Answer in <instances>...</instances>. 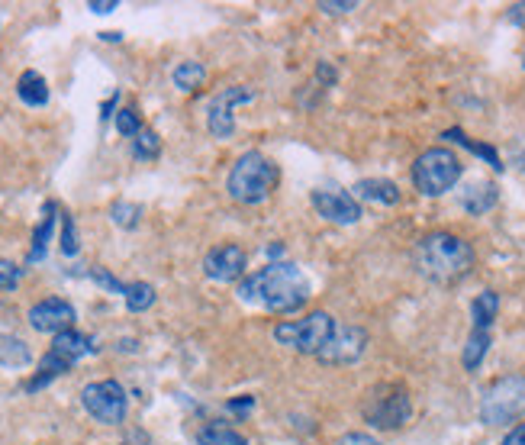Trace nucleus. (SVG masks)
Returning a JSON list of instances; mask_svg holds the SVG:
<instances>
[{"instance_id": "f257e3e1", "label": "nucleus", "mask_w": 525, "mask_h": 445, "mask_svg": "<svg viewBox=\"0 0 525 445\" xmlns=\"http://www.w3.org/2000/svg\"><path fill=\"white\" fill-rule=\"evenodd\" d=\"M239 297L245 304H258L271 313H294L310 297V281L290 262H271L239 284Z\"/></svg>"}, {"instance_id": "f03ea898", "label": "nucleus", "mask_w": 525, "mask_h": 445, "mask_svg": "<svg viewBox=\"0 0 525 445\" xmlns=\"http://www.w3.org/2000/svg\"><path fill=\"white\" fill-rule=\"evenodd\" d=\"M416 268L426 281L451 287L471 275L474 249L471 242H464L455 233H429L422 236L416 246Z\"/></svg>"}, {"instance_id": "7ed1b4c3", "label": "nucleus", "mask_w": 525, "mask_h": 445, "mask_svg": "<svg viewBox=\"0 0 525 445\" xmlns=\"http://www.w3.org/2000/svg\"><path fill=\"white\" fill-rule=\"evenodd\" d=\"M277 188V165L261 152H245L236 159V165L229 168L226 191L232 200H239L245 207L265 204L271 191Z\"/></svg>"}, {"instance_id": "20e7f679", "label": "nucleus", "mask_w": 525, "mask_h": 445, "mask_svg": "<svg viewBox=\"0 0 525 445\" xmlns=\"http://www.w3.org/2000/svg\"><path fill=\"white\" fill-rule=\"evenodd\" d=\"M525 416V375H503L480 397V420L487 426H506Z\"/></svg>"}, {"instance_id": "39448f33", "label": "nucleus", "mask_w": 525, "mask_h": 445, "mask_svg": "<svg viewBox=\"0 0 525 445\" xmlns=\"http://www.w3.org/2000/svg\"><path fill=\"white\" fill-rule=\"evenodd\" d=\"M461 178V159L451 149H426L413 162V184L419 194L426 197H442L445 191H451Z\"/></svg>"}, {"instance_id": "423d86ee", "label": "nucleus", "mask_w": 525, "mask_h": 445, "mask_svg": "<svg viewBox=\"0 0 525 445\" xmlns=\"http://www.w3.org/2000/svg\"><path fill=\"white\" fill-rule=\"evenodd\" d=\"M332 333H335V320L323 310H316L303 320H287L274 326V339L300 355H319L332 339Z\"/></svg>"}, {"instance_id": "0eeeda50", "label": "nucleus", "mask_w": 525, "mask_h": 445, "mask_svg": "<svg viewBox=\"0 0 525 445\" xmlns=\"http://www.w3.org/2000/svg\"><path fill=\"white\" fill-rule=\"evenodd\" d=\"M410 413H413V404L403 384H381L364 400V420L377 429H400L410 420Z\"/></svg>"}, {"instance_id": "6e6552de", "label": "nucleus", "mask_w": 525, "mask_h": 445, "mask_svg": "<svg viewBox=\"0 0 525 445\" xmlns=\"http://www.w3.org/2000/svg\"><path fill=\"white\" fill-rule=\"evenodd\" d=\"M81 404L87 410V416H94L97 423L104 426H120L126 420L129 400L120 381H94L81 391Z\"/></svg>"}, {"instance_id": "1a4fd4ad", "label": "nucleus", "mask_w": 525, "mask_h": 445, "mask_svg": "<svg viewBox=\"0 0 525 445\" xmlns=\"http://www.w3.org/2000/svg\"><path fill=\"white\" fill-rule=\"evenodd\" d=\"M252 97H255V91L245 88V84H232V88H223L220 94H216L210 100V107H207V129H210V136L229 139L232 133H236V117H232V107H236V104H249Z\"/></svg>"}, {"instance_id": "9d476101", "label": "nucleus", "mask_w": 525, "mask_h": 445, "mask_svg": "<svg viewBox=\"0 0 525 445\" xmlns=\"http://www.w3.org/2000/svg\"><path fill=\"white\" fill-rule=\"evenodd\" d=\"M364 349H368V333H364L361 326H335L332 339L326 342V349L316 358L323 365L339 368V365H355L364 355Z\"/></svg>"}, {"instance_id": "9b49d317", "label": "nucleus", "mask_w": 525, "mask_h": 445, "mask_svg": "<svg viewBox=\"0 0 525 445\" xmlns=\"http://www.w3.org/2000/svg\"><path fill=\"white\" fill-rule=\"evenodd\" d=\"M245 271H249V255H245L236 242H223V246L210 249L207 258H203V275L216 284L239 281Z\"/></svg>"}, {"instance_id": "f8f14e48", "label": "nucleus", "mask_w": 525, "mask_h": 445, "mask_svg": "<svg viewBox=\"0 0 525 445\" xmlns=\"http://www.w3.org/2000/svg\"><path fill=\"white\" fill-rule=\"evenodd\" d=\"M310 200H313V207H316L319 217L329 220V223L352 226V223L361 220V204L352 194H345L339 188H319V191H313Z\"/></svg>"}, {"instance_id": "ddd939ff", "label": "nucleus", "mask_w": 525, "mask_h": 445, "mask_svg": "<svg viewBox=\"0 0 525 445\" xmlns=\"http://www.w3.org/2000/svg\"><path fill=\"white\" fill-rule=\"evenodd\" d=\"M29 326L36 329V333H65V329L75 326V307L68 304L62 297H46L39 300V304L29 307Z\"/></svg>"}, {"instance_id": "4468645a", "label": "nucleus", "mask_w": 525, "mask_h": 445, "mask_svg": "<svg viewBox=\"0 0 525 445\" xmlns=\"http://www.w3.org/2000/svg\"><path fill=\"white\" fill-rule=\"evenodd\" d=\"M49 349H52L55 355H62L65 362L75 365L78 358H84V355L94 352V339L84 336V333H78V329H65V333H58V336L52 339Z\"/></svg>"}, {"instance_id": "2eb2a0df", "label": "nucleus", "mask_w": 525, "mask_h": 445, "mask_svg": "<svg viewBox=\"0 0 525 445\" xmlns=\"http://www.w3.org/2000/svg\"><path fill=\"white\" fill-rule=\"evenodd\" d=\"M355 197L371 200V204L393 207V204H400V188L387 178H364V181L355 184Z\"/></svg>"}, {"instance_id": "dca6fc26", "label": "nucleus", "mask_w": 525, "mask_h": 445, "mask_svg": "<svg viewBox=\"0 0 525 445\" xmlns=\"http://www.w3.org/2000/svg\"><path fill=\"white\" fill-rule=\"evenodd\" d=\"M17 97L23 100L26 107H46L49 104V84L39 71H23L20 81H17Z\"/></svg>"}, {"instance_id": "f3484780", "label": "nucleus", "mask_w": 525, "mask_h": 445, "mask_svg": "<svg viewBox=\"0 0 525 445\" xmlns=\"http://www.w3.org/2000/svg\"><path fill=\"white\" fill-rule=\"evenodd\" d=\"M52 229H55V204L49 200V204L42 207V220H39L36 233H33V249H29V255H26V262H29V265H33V262H42V258H46L49 239H52Z\"/></svg>"}, {"instance_id": "a211bd4d", "label": "nucleus", "mask_w": 525, "mask_h": 445, "mask_svg": "<svg viewBox=\"0 0 525 445\" xmlns=\"http://www.w3.org/2000/svg\"><path fill=\"white\" fill-rule=\"evenodd\" d=\"M33 362V352L20 339V336H10V333H0V365L4 368H26Z\"/></svg>"}, {"instance_id": "6ab92c4d", "label": "nucleus", "mask_w": 525, "mask_h": 445, "mask_svg": "<svg viewBox=\"0 0 525 445\" xmlns=\"http://www.w3.org/2000/svg\"><path fill=\"white\" fill-rule=\"evenodd\" d=\"M497 197H500V191H497V184H490V181H480V184H474V188L464 194V210L468 213H474V217H480V213H487V210H493L497 207Z\"/></svg>"}, {"instance_id": "aec40b11", "label": "nucleus", "mask_w": 525, "mask_h": 445, "mask_svg": "<svg viewBox=\"0 0 525 445\" xmlns=\"http://www.w3.org/2000/svg\"><path fill=\"white\" fill-rule=\"evenodd\" d=\"M197 445H249L242 433H236L232 426L223 423H207L197 429Z\"/></svg>"}, {"instance_id": "412c9836", "label": "nucleus", "mask_w": 525, "mask_h": 445, "mask_svg": "<svg viewBox=\"0 0 525 445\" xmlns=\"http://www.w3.org/2000/svg\"><path fill=\"white\" fill-rule=\"evenodd\" d=\"M490 349V329H471L468 342H464V352H461V362L468 371H477L480 362H484V355Z\"/></svg>"}, {"instance_id": "4be33fe9", "label": "nucleus", "mask_w": 525, "mask_h": 445, "mask_svg": "<svg viewBox=\"0 0 525 445\" xmlns=\"http://www.w3.org/2000/svg\"><path fill=\"white\" fill-rule=\"evenodd\" d=\"M497 310H500V297L497 291H484L474 304H471V317H474V329H490L493 320H497Z\"/></svg>"}, {"instance_id": "5701e85b", "label": "nucleus", "mask_w": 525, "mask_h": 445, "mask_svg": "<svg viewBox=\"0 0 525 445\" xmlns=\"http://www.w3.org/2000/svg\"><path fill=\"white\" fill-rule=\"evenodd\" d=\"M171 81L178 91H197L200 84L207 81V68H203L200 62H181L171 71Z\"/></svg>"}, {"instance_id": "b1692460", "label": "nucleus", "mask_w": 525, "mask_h": 445, "mask_svg": "<svg viewBox=\"0 0 525 445\" xmlns=\"http://www.w3.org/2000/svg\"><path fill=\"white\" fill-rule=\"evenodd\" d=\"M123 300H126L129 313H142V310H149L155 304V287L145 284V281H133V284H126Z\"/></svg>"}, {"instance_id": "393cba45", "label": "nucleus", "mask_w": 525, "mask_h": 445, "mask_svg": "<svg viewBox=\"0 0 525 445\" xmlns=\"http://www.w3.org/2000/svg\"><path fill=\"white\" fill-rule=\"evenodd\" d=\"M139 217H142V207L133 204V200H116V204L110 207V220L123 229H136Z\"/></svg>"}, {"instance_id": "a878e982", "label": "nucleus", "mask_w": 525, "mask_h": 445, "mask_svg": "<svg viewBox=\"0 0 525 445\" xmlns=\"http://www.w3.org/2000/svg\"><path fill=\"white\" fill-rule=\"evenodd\" d=\"M158 152H162V139H158V133L155 129H142L133 142V155L142 162H152V159H158Z\"/></svg>"}, {"instance_id": "bb28decb", "label": "nucleus", "mask_w": 525, "mask_h": 445, "mask_svg": "<svg viewBox=\"0 0 525 445\" xmlns=\"http://www.w3.org/2000/svg\"><path fill=\"white\" fill-rule=\"evenodd\" d=\"M445 139H455V142H461L464 149H471L474 155H484V159H487L493 168H497V171H503V162H500L497 149H490V146H477V142H474V139H468V136H464L461 129H448V133H445Z\"/></svg>"}, {"instance_id": "cd10ccee", "label": "nucleus", "mask_w": 525, "mask_h": 445, "mask_svg": "<svg viewBox=\"0 0 525 445\" xmlns=\"http://www.w3.org/2000/svg\"><path fill=\"white\" fill-rule=\"evenodd\" d=\"M116 133L120 136H139L142 133V120H139V113L133 107H123L120 113H116Z\"/></svg>"}, {"instance_id": "c85d7f7f", "label": "nucleus", "mask_w": 525, "mask_h": 445, "mask_svg": "<svg viewBox=\"0 0 525 445\" xmlns=\"http://www.w3.org/2000/svg\"><path fill=\"white\" fill-rule=\"evenodd\" d=\"M62 255H78V229L71 213H62Z\"/></svg>"}, {"instance_id": "c756f323", "label": "nucleus", "mask_w": 525, "mask_h": 445, "mask_svg": "<svg viewBox=\"0 0 525 445\" xmlns=\"http://www.w3.org/2000/svg\"><path fill=\"white\" fill-rule=\"evenodd\" d=\"M23 278V268L13 265L10 258H0V291H13Z\"/></svg>"}, {"instance_id": "7c9ffc66", "label": "nucleus", "mask_w": 525, "mask_h": 445, "mask_svg": "<svg viewBox=\"0 0 525 445\" xmlns=\"http://www.w3.org/2000/svg\"><path fill=\"white\" fill-rule=\"evenodd\" d=\"M87 278H94L100 287H107V291H113V294H126V284L123 281H116L107 268H100V265H94V268H87Z\"/></svg>"}, {"instance_id": "2f4dec72", "label": "nucleus", "mask_w": 525, "mask_h": 445, "mask_svg": "<svg viewBox=\"0 0 525 445\" xmlns=\"http://www.w3.org/2000/svg\"><path fill=\"white\" fill-rule=\"evenodd\" d=\"M355 7H358L355 0H323V4H319L323 13H352Z\"/></svg>"}, {"instance_id": "473e14b6", "label": "nucleus", "mask_w": 525, "mask_h": 445, "mask_svg": "<svg viewBox=\"0 0 525 445\" xmlns=\"http://www.w3.org/2000/svg\"><path fill=\"white\" fill-rule=\"evenodd\" d=\"M339 445H381V442L371 439V436H364V433H345L339 439Z\"/></svg>"}, {"instance_id": "72a5a7b5", "label": "nucleus", "mask_w": 525, "mask_h": 445, "mask_svg": "<svg viewBox=\"0 0 525 445\" xmlns=\"http://www.w3.org/2000/svg\"><path fill=\"white\" fill-rule=\"evenodd\" d=\"M503 445H525V423H519V426L509 429L506 439H503Z\"/></svg>"}, {"instance_id": "f704fd0d", "label": "nucleus", "mask_w": 525, "mask_h": 445, "mask_svg": "<svg viewBox=\"0 0 525 445\" xmlns=\"http://www.w3.org/2000/svg\"><path fill=\"white\" fill-rule=\"evenodd\" d=\"M506 17H509V23H516V26H522V30H525V4H513L506 10Z\"/></svg>"}, {"instance_id": "c9c22d12", "label": "nucleus", "mask_w": 525, "mask_h": 445, "mask_svg": "<svg viewBox=\"0 0 525 445\" xmlns=\"http://www.w3.org/2000/svg\"><path fill=\"white\" fill-rule=\"evenodd\" d=\"M116 7V0H91V4H87V10H94V13H113Z\"/></svg>"}, {"instance_id": "e433bc0d", "label": "nucleus", "mask_w": 525, "mask_h": 445, "mask_svg": "<svg viewBox=\"0 0 525 445\" xmlns=\"http://www.w3.org/2000/svg\"><path fill=\"white\" fill-rule=\"evenodd\" d=\"M252 404H255V400L252 397H242V400H232V404H229V410H252Z\"/></svg>"}, {"instance_id": "4c0bfd02", "label": "nucleus", "mask_w": 525, "mask_h": 445, "mask_svg": "<svg viewBox=\"0 0 525 445\" xmlns=\"http://www.w3.org/2000/svg\"><path fill=\"white\" fill-rule=\"evenodd\" d=\"M516 162H519V165L525 168V136L519 139V152H516Z\"/></svg>"}, {"instance_id": "58836bf2", "label": "nucleus", "mask_w": 525, "mask_h": 445, "mask_svg": "<svg viewBox=\"0 0 525 445\" xmlns=\"http://www.w3.org/2000/svg\"><path fill=\"white\" fill-rule=\"evenodd\" d=\"M522 68H525V52H522Z\"/></svg>"}]
</instances>
